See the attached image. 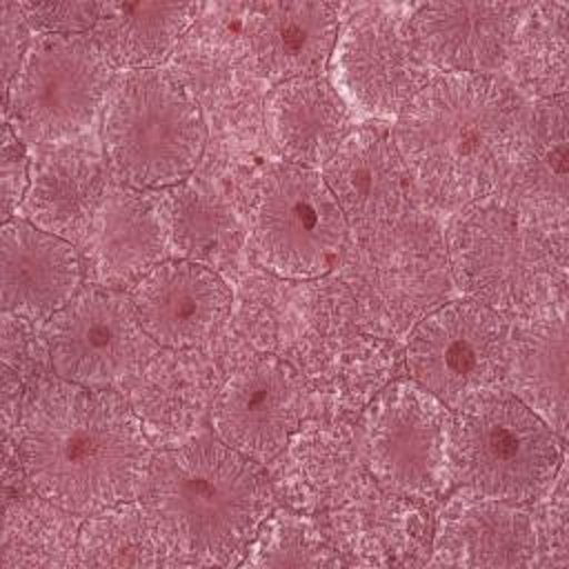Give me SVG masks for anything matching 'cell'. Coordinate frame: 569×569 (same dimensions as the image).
<instances>
[{"instance_id": "cell-10", "label": "cell", "mask_w": 569, "mask_h": 569, "mask_svg": "<svg viewBox=\"0 0 569 569\" xmlns=\"http://www.w3.org/2000/svg\"><path fill=\"white\" fill-rule=\"evenodd\" d=\"M44 342L56 376L89 389L127 382L158 351L129 291L100 284L82 287L47 320Z\"/></svg>"}, {"instance_id": "cell-30", "label": "cell", "mask_w": 569, "mask_h": 569, "mask_svg": "<svg viewBox=\"0 0 569 569\" xmlns=\"http://www.w3.org/2000/svg\"><path fill=\"white\" fill-rule=\"evenodd\" d=\"M338 556L320 531L287 511L269 516L256 533L242 565L251 567H333Z\"/></svg>"}, {"instance_id": "cell-31", "label": "cell", "mask_w": 569, "mask_h": 569, "mask_svg": "<svg viewBox=\"0 0 569 569\" xmlns=\"http://www.w3.org/2000/svg\"><path fill=\"white\" fill-rule=\"evenodd\" d=\"M29 29L40 36H84L96 27L102 2H18Z\"/></svg>"}, {"instance_id": "cell-5", "label": "cell", "mask_w": 569, "mask_h": 569, "mask_svg": "<svg viewBox=\"0 0 569 569\" xmlns=\"http://www.w3.org/2000/svg\"><path fill=\"white\" fill-rule=\"evenodd\" d=\"M447 256L458 289L502 316L536 311L562 269L545 227L505 198L469 202L447 231Z\"/></svg>"}, {"instance_id": "cell-7", "label": "cell", "mask_w": 569, "mask_h": 569, "mask_svg": "<svg viewBox=\"0 0 569 569\" xmlns=\"http://www.w3.org/2000/svg\"><path fill=\"white\" fill-rule=\"evenodd\" d=\"M113 80V64L91 36H40L4 91V107L16 133L64 144L89 129Z\"/></svg>"}, {"instance_id": "cell-21", "label": "cell", "mask_w": 569, "mask_h": 569, "mask_svg": "<svg viewBox=\"0 0 569 569\" xmlns=\"http://www.w3.org/2000/svg\"><path fill=\"white\" fill-rule=\"evenodd\" d=\"M538 531L522 502L471 493L453 500L436 533V562L449 567H529Z\"/></svg>"}, {"instance_id": "cell-18", "label": "cell", "mask_w": 569, "mask_h": 569, "mask_svg": "<svg viewBox=\"0 0 569 569\" xmlns=\"http://www.w3.org/2000/svg\"><path fill=\"white\" fill-rule=\"evenodd\" d=\"M80 247L91 284L122 291H129L169 253L156 200L122 182L111 184Z\"/></svg>"}, {"instance_id": "cell-9", "label": "cell", "mask_w": 569, "mask_h": 569, "mask_svg": "<svg viewBox=\"0 0 569 569\" xmlns=\"http://www.w3.org/2000/svg\"><path fill=\"white\" fill-rule=\"evenodd\" d=\"M511 331L507 316L476 300L440 305L409 336V378L456 411L480 391L505 387Z\"/></svg>"}, {"instance_id": "cell-4", "label": "cell", "mask_w": 569, "mask_h": 569, "mask_svg": "<svg viewBox=\"0 0 569 569\" xmlns=\"http://www.w3.org/2000/svg\"><path fill=\"white\" fill-rule=\"evenodd\" d=\"M102 142L113 176L138 191L182 182L204 149L193 96L160 69L120 73L104 102Z\"/></svg>"}, {"instance_id": "cell-1", "label": "cell", "mask_w": 569, "mask_h": 569, "mask_svg": "<svg viewBox=\"0 0 569 569\" xmlns=\"http://www.w3.org/2000/svg\"><path fill=\"white\" fill-rule=\"evenodd\" d=\"M18 453L29 487L76 516L144 496L156 456L122 398L60 378L24 407Z\"/></svg>"}, {"instance_id": "cell-6", "label": "cell", "mask_w": 569, "mask_h": 569, "mask_svg": "<svg viewBox=\"0 0 569 569\" xmlns=\"http://www.w3.org/2000/svg\"><path fill=\"white\" fill-rule=\"evenodd\" d=\"M562 467V438L507 387L480 391L453 411L451 478L471 493L529 502Z\"/></svg>"}, {"instance_id": "cell-28", "label": "cell", "mask_w": 569, "mask_h": 569, "mask_svg": "<svg viewBox=\"0 0 569 569\" xmlns=\"http://www.w3.org/2000/svg\"><path fill=\"white\" fill-rule=\"evenodd\" d=\"M76 513L40 498H22L4 509L2 569L62 567L76 562L80 525Z\"/></svg>"}, {"instance_id": "cell-23", "label": "cell", "mask_w": 569, "mask_h": 569, "mask_svg": "<svg viewBox=\"0 0 569 569\" xmlns=\"http://www.w3.org/2000/svg\"><path fill=\"white\" fill-rule=\"evenodd\" d=\"M264 122L284 162L322 169L349 133V107L329 80L293 78L269 93Z\"/></svg>"}, {"instance_id": "cell-32", "label": "cell", "mask_w": 569, "mask_h": 569, "mask_svg": "<svg viewBox=\"0 0 569 569\" xmlns=\"http://www.w3.org/2000/svg\"><path fill=\"white\" fill-rule=\"evenodd\" d=\"M0 189H2V220H11L20 209L31 178H29V158L22 140L13 131L11 122L2 124L0 140Z\"/></svg>"}, {"instance_id": "cell-2", "label": "cell", "mask_w": 569, "mask_h": 569, "mask_svg": "<svg viewBox=\"0 0 569 569\" xmlns=\"http://www.w3.org/2000/svg\"><path fill=\"white\" fill-rule=\"evenodd\" d=\"M522 109L489 76L440 73L396 118L407 173L445 202H476L505 178Z\"/></svg>"}, {"instance_id": "cell-27", "label": "cell", "mask_w": 569, "mask_h": 569, "mask_svg": "<svg viewBox=\"0 0 569 569\" xmlns=\"http://www.w3.org/2000/svg\"><path fill=\"white\" fill-rule=\"evenodd\" d=\"M169 253L213 267L240 244V229L227 204L209 191L178 182L153 198Z\"/></svg>"}, {"instance_id": "cell-22", "label": "cell", "mask_w": 569, "mask_h": 569, "mask_svg": "<svg viewBox=\"0 0 569 569\" xmlns=\"http://www.w3.org/2000/svg\"><path fill=\"white\" fill-rule=\"evenodd\" d=\"M111 189L104 164L80 149H58L31 176L20 213L33 227L82 244Z\"/></svg>"}, {"instance_id": "cell-3", "label": "cell", "mask_w": 569, "mask_h": 569, "mask_svg": "<svg viewBox=\"0 0 569 569\" xmlns=\"http://www.w3.org/2000/svg\"><path fill=\"white\" fill-rule=\"evenodd\" d=\"M144 500L182 565H242L271 516L258 462L222 440H193L153 456Z\"/></svg>"}, {"instance_id": "cell-15", "label": "cell", "mask_w": 569, "mask_h": 569, "mask_svg": "<svg viewBox=\"0 0 569 569\" xmlns=\"http://www.w3.org/2000/svg\"><path fill=\"white\" fill-rule=\"evenodd\" d=\"M525 11L507 2H427L407 24L427 67L487 76L509 58Z\"/></svg>"}, {"instance_id": "cell-13", "label": "cell", "mask_w": 569, "mask_h": 569, "mask_svg": "<svg viewBox=\"0 0 569 569\" xmlns=\"http://www.w3.org/2000/svg\"><path fill=\"white\" fill-rule=\"evenodd\" d=\"M302 416L296 371L271 356L240 365L220 387L213 405L218 438L253 462L276 458Z\"/></svg>"}, {"instance_id": "cell-19", "label": "cell", "mask_w": 569, "mask_h": 569, "mask_svg": "<svg viewBox=\"0 0 569 569\" xmlns=\"http://www.w3.org/2000/svg\"><path fill=\"white\" fill-rule=\"evenodd\" d=\"M567 96L538 98L522 109L516 144L507 167L509 200L542 227L567 220Z\"/></svg>"}, {"instance_id": "cell-12", "label": "cell", "mask_w": 569, "mask_h": 569, "mask_svg": "<svg viewBox=\"0 0 569 569\" xmlns=\"http://www.w3.org/2000/svg\"><path fill=\"white\" fill-rule=\"evenodd\" d=\"M327 67L345 104L380 120H396L431 80L407 18L380 7H367L342 24Z\"/></svg>"}, {"instance_id": "cell-16", "label": "cell", "mask_w": 569, "mask_h": 569, "mask_svg": "<svg viewBox=\"0 0 569 569\" xmlns=\"http://www.w3.org/2000/svg\"><path fill=\"white\" fill-rule=\"evenodd\" d=\"M340 7L333 2H258L242 24L249 64L267 80L316 78L329 64L338 38Z\"/></svg>"}, {"instance_id": "cell-29", "label": "cell", "mask_w": 569, "mask_h": 569, "mask_svg": "<svg viewBox=\"0 0 569 569\" xmlns=\"http://www.w3.org/2000/svg\"><path fill=\"white\" fill-rule=\"evenodd\" d=\"M569 4H527L509 56L529 91L540 98L562 96L567 87V31Z\"/></svg>"}, {"instance_id": "cell-8", "label": "cell", "mask_w": 569, "mask_h": 569, "mask_svg": "<svg viewBox=\"0 0 569 569\" xmlns=\"http://www.w3.org/2000/svg\"><path fill=\"white\" fill-rule=\"evenodd\" d=\"M349 222L318 169L289 162L271 164L253 198V253L282 278L327 273L347 240Z\"/></svg>"}, {"instance_id": "cell-25", "label": "cell", "mask_w": 569, "mask_h": 569, "mask_svg": "<svg viewBox=\"0 0 569 569\" xmlns=\"http://www.w3.org/2000/svg\"><path fill=\"white\" fill-rule=\"evenodd\" d=\"M198 11L184 2H102L91 38L113 69H156L176 51Z\"/></svg>"}, {"instance_id": "cell-33", "label": "cell", "mask_w": 569, "mask_h": 569, "mask_svg": "<svg viewBox=\"0 0 569 569\" xmlns=\"http://www.w3.org/2000/svg\"><path fill=\"white\" fill-rule=\"evenodd\" d=\"M29 24L18 2L0 4V33H2V89L7 91L16 78L22 58L29 49Z\"/></svg>"}, {"instance_id": "cell-20", "label": "cell", "mask_w": 569, "mask_h": 569, "mask_svg": "<svg viewBox=\"0 0 569 569\" xmlns=\"http://www.w3.org/2000/svg\"><path fill=\"white\" fill-rule=\"evenodd\" d=\"M320 176L347 222L362 229L391 224L407 204V167L380 129L349 131Z\"/></svg>"}, {"instance_id": "cell-26", "label": "cell", "mask_w": 569, "mask_h": 569, "mask_svg": "<svg viewBox=\"0 0 569 569\" xmlns=\"http://www.w3.org/2000/svg\"><path fill=\"white\" fill-rule=\"evenodd\" d=\"M80 567L182 565L147 500H129L87 516L78 531Z\"/></svg>"}, {"instance_id": "cell-17", "label": "cell", "mask_w": 569, "mask_h": 569, "mask_svg": "<svg viewBox=\"0 0 569 569\" xmlns=\"http://www.w3.org/2000/svg\"><path fill=\"white\" fill-rule=\"evenodd\" d=\"M2 311L24 320H49L80 289L84 262L76 244L42 231L24 218L0 231Z\"/></svg>"}, {"instance_id": "cell-11", "label": "cell", "mask_w": 569, "mask_h": 569, "mask_svg": "<svg viewBox=\"0 0 569 569\" xmlns=\"http://www.w3.org/2000/svg\"><path fill=\"white\" fill-rule=\"evenodd\" d=\"M453 411L436 396L400 380L387 387L365 418V458L376 480L407 498H431L451 478Z\"/></svg>"}, {"instance_id": "cell-24", "label": "cell", "mask_w": 569, "mask_h": 569, "mask_svg": "<svg viewBox=\"0 0 569 569\" xmlns=\"http://www.w3.org/2000/svg\"><path fill=\"white\" fill-rule=\"evenodd\" d=\"M567 380L569 338L565 307L536 309L511 331L505 387L565 438Z\"/></svg>"}, {"instance_id": "cell-14", "label": "cell", "mask_w": 569, "mask_h": 569, "mask_svg": "<svg viewBox=\"0 0 569 569\" xmlns=\"http://www.w3.org/2000/svg\"><path fill=\"white\" fill-rule=\"evenodd\" d=\"M129 296L149 338L167 349L204 345L231 307L224 280L211 267L182 258L162 260Z\"/></svg>"}]
</instances>
